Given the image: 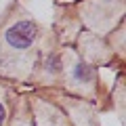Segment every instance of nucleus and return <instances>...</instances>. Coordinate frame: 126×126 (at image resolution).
Instances as JSON below:
<instances>
[{"label": "nucleus", "instance_id": "obj_1", "mask_svg": "<svg viewBox=\"0 0 126 126\" xmlns=\"http://www.w3.org/2000/svg\"><path fill=\"white\" fill-rule=\"evenodd\" d=\"M38 36V27L34 21H17L4 32V42L15 50H25L34 44Z\"/></svg>", "mask_w": 126, "mask_h": 126}, {"label": "nucleus", "instance_id": "obj_2", "mask_svg": "<svg viewBox=\"0 0 126 126\" xmlns=\"http://www.w3.org/2000/svg\"><path fill=\"white\" fill-rule=\"evenodd\" d=\"M74 78H76L78 82H90L94 78V72L90 65H86V63H78L76 67H74Z\"/></svg>", "mask_w": 126, "mask_h": 126}, {"label": "nucleus", "instance_id": "obj_3", "mask_svg": "<svg viewBox=\"0 0 126 126\" xmlns=\"http://www.w3.org/2000/svg\"><path fill=\"white\" fill-rule=\"evenodd\" d=\"M44 67H46V72H50V74H57L59 69H61V59H59L57 53H50L48 57H46Z\"/></svg>", "mask_w": 126, "mask_h": 126}, {"label": "nucleus", "instance_id": "obj_4", "mask_svg": "<svg viewBox=\"0 0 126 126\" xmlns=\"http://www.w3.org/2000/svg\"><path fill=\"white\" fill-rule=\"evenodd\" d=\"M4 120H6V107L4 103H0V126L4 124Z\"/></svg>", "mask_w": 126, "mask_h": 126}, {"label": "nucleus", "instance_id": "obj_5", "mask_svg": "<svg viewBox=\"0 0 126 126\" xmlns=\"http://www.w3.org/2000/svg\"><path fill=\"white\" fill-rule=\"evenodd\" d=\"M63 2H67V0H63ZM69 2H78V0H69Z\"/></svg>", "mask_w": 126, "mask_h": 126}]
</instances>
